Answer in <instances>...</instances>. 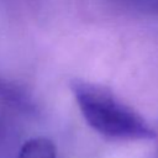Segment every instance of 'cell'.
Returning a JSON list of instances; mask_svg holds the SVG:
<instances>
[{
	"label": "cell",
	"instance_id": "obj_1",
	"mask_svg": "<svg viewBox=\"0 0 158 158\" xmlns=\"http://www.w3.org/2000/svg\"><path fill=\"white\" fill-rule=\"evenodd\" d=\"M73 95L88 125L112 139H153L156 131L132 107L123 104L106 86L74 79Z\"/></svg>",
	"mask_w": 158,
	"mask_h": 158
},
{
	"label": "cell",
	"instance_id": "obj_2",
	"mask_svg": "<svg viewBox=\"0 0 158 158\" xmlns=\"http://www.w3.org/2000/svg\"><path fill=\"white\" fill-rule=\"evenodd\" d=\"M19 158H57L54 143L46 137L28 139L19 153Z\"/></svg>",
	"mask_w": 158,
	"mask_h": 158
},
{
	"label": "cell",
	"instance_id": "obj_3",
	"mask_svg": "<svg viewBox=\"0 0 158 158\" xmlns=\"http://www.w3.org/2000/svg\"><path fill=\"white\" fill-rule=\"evenodd\" d=\"M126 6L135 7L139 11L158 14V0H116Z\"/></svg>",
	"mask_w": 158,
	"mask_h": 158
}]
</instances>
